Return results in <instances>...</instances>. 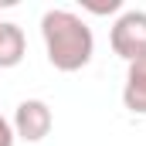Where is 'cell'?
<instances>
[{
    "instance_id": "cell-1",
    "label": "cell",
    "mask_w": 146,
    "mask_h": 146,
    "mask_svg": "<svg viewBox=\"0 0 146 146\" xmlns=\"http://www.w3.org/2000/svg\"><path fill=\"white\" fill-rule=\"evenodd\" d=\"M41 37H44L48 61L58 72H82L95 54L92 27L75 10H48L41 17Z\"/></svg>"
},
{
    "instance_id": "cell-2",
    "label": "cell",
    "mask_w": 146,
    "mask_h": 146,
    "mask_svg": "<svg viewBox=\"0 0 146 146\" xmlns=\"http://www.w3.org/2000/svg\"><path fill=\"white\" fill-rule=\"evenodd\" d=\"M109 44L122 61H136L146 54V10H126L109 31Z\"/></svg>"
},
{
    "instance_id": "cell-3",
    "label": "cell",
    "mask_w": 146,
    "mask_h": 146,
    "mask_svg": "<svg viewBox=\"0 0 146 146\" xmlns=\"http://www.w3.org/2000/svg\"><path fill=\"white\" fill-rule=\"evenodd\" d=\"M51 122H54V115H51V106L44 102V99H24L17 112H14V136L17 139H24V143H41L48 133H51Z\"/></svg>"
},
{
    "instance_id": "cell-4",
    "label": "cell",
    "mask_w": 146,
    "mask_h": 146,
    "mask_svg": "<svg viewBox=\"0 0 146 146\" xmlns=\"http://www.w3.org/2000/svg\"><path fill=\"white\" fill-rule=\"evenodd\" d=\"M122 106L136 115H146V54L129 61L126 85H122Z\"/></svg>"
},
{
    "instance_id": "cell-5",
    "label": "cell",
    "mask_w": 146,
    "mask_h": 146,
    "mask_svg": "<svg viewBox=\"0 0 146 146\" xmlns=\"http://www.w3.org/2000/svg\"><path fill=\"white\" fill-rule=\"evenodd\" d=\"M24 51H27L24 31L10 21H0V68H17L24 61Z\"/></svg>"
},
{
    "instance_id": "cell-6",
    "label": "cell",
    "mask_w": 146,
    "mask_h": 146,
    "mask_svg": "<svg viewBox=\"0 0 146 146\" xmlns=\"http://www.w3.org/2000/svg\"><path fill=\"white\" fill-rule=\"evenodd\" d=\"M17 143V136H14V126L0 115V146H14Z\"/></svg>"
},
{
    "instance_id": "cell-7",
    "label": "cell",
    "mask_w": 146,
    "mask_h": 146,
    "mask_svg": "<svg viewBox=\"0 0 146 146\" xmlns=\"http://www.w3.org/2000/svg\"><path fill=\"white\" fill-rule=\"evenodd\" d=\"M85 7H88L92 14H115L122 3H119V0H109V3H85Z\"/></svg>"
}]
</instances>
